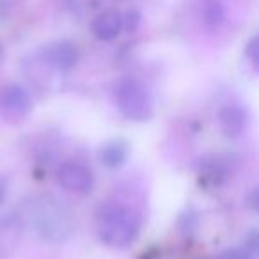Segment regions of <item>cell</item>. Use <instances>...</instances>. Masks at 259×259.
I'll use <instances>...</instances> for the list:
<instances>
[{
	"instance_id": "obj_1",
	"label": "cell",
	"mask_w": 259,
	"mask_h": 259,
	"mask_svg": "<svg viewBox=\"0 0 259 259\" xmlns=\"http://www.w3.org/2000/svg\"><path fill=\"white\" fill-rule=\"evenodd\" d=\"M25 229L29 227L34 236L47 243H61L75 231V217L71 209L50 194L27 197L18 213Z\"/></svg>"
},
{
	"instance_id": "obj_2",
	"label": "cell",
	"mask_w": 259,
	"mask_h": 259,
	"mask_svg": "<svg viewBox=\"0 0 259 259\" xmlns=\"http://www.w3.org/2000/svg\"><path fill=\"white\" fill-rule=\"evenodd\" d=\"M141 231V219L128 206L117 202L101 204L96 211V233L105 245L126 248L134 243Z\"/></svg>"
},
{
	"instance_id": "obj_3",
	"label": "cell",
	"mask_w": 259,
	"mask_h": 259,
	"mask_svg": "<svg viewBox=\"0 0 259 259\" xmlns=\"http://www.w3.org/2000/svg\"><path fill=\"white\" fill-rule=\"evenodd\" d=\"M114 98L119 112L130 121H148L155 114V101L151 93L141 80L134 76H124L115 83Z\"/></svg>"
},
{
	"instance_id": "obj_4",
	"label": "cell",
	"mask_w": 259,
	"mask_h": 259,
	"mask_svg": "<svg viewBox=\"0 0 259 259\" xmlns=\"http://www.w3.org/2000/svg\"><path fill=\"white\" fill-rule=\"evenodd\" d=\"M57 183L61 185L64 190L73 192V194L85 195L93 190L94 187V176L93 170L82 162L76 160H66L57 167Z\"/></svg>"
},
{
	"instance_id": "obj_5",
	"label": "cell",
	"mask_w": 259,
	"mask_h": 259,
	"mask_svg": "<svg viewBox=\"0 0 259 259\" xmlns=\"http://www.w3.org/2000/svg\"><path fill=\"white\" fill-rule=\"evenodd\" d=\"M25 234V226L18 213L0 217V259H9L18 250Z\"/></svg>"
},
{
	"instance_id": "obj_6",
	"label": "cell",
	"mask_w": 259,
	"mask_h": 259,
	"mask_svg": "<svg viewBox=\"0 0 259 259\" xmlns=\"http://www.w3.org/2000/svg\"><path fill=\"white\" fill-rule=\"evenodd\" d=\"M43 61L57 71H69L78 62V48L71 41H55L43 50Z\"/></svg>"
},
{
	"instance_id": "obj_7",
	"label": "cell",
	"mask_w": 259,
	"mask_h": 259,
	"mask_svg": "<svg viewBox=\"0 0 259 259\" xmlns=\"http://www.w3.org/2000/svg\"><path fill=\"white\" fill-rule=\"evenodd\" d=\"M32 96L25 87L18 85V83H11L6 85L0 91V107L4 108L8 114L11 115H27L32 110Z\"/></svg>"
},
{
	"instance_id": "obj_8",
	"label": "cell",
	"mask_w": 259,
	"mask_h": 259,
	"mask_svg": "<svg viewBox=\"0 0 259 259\" xmlns=\"http://www.w3.org/2000/svg\"><path fill=\"white\" fill-rule=\"evenodd\" d=\"M219 122L226 137H240L247 126V114L238 105H226L219 112Z\"/></svg>"
},
{
	"instance_id": "obj_9",
	"label": "cell",
	"mask_w": 259,
	"mask_h": 259,
	"mask_svg": "<svg viewBox=\"0 0 259 259\" xmlns=\"http://www.w3.org/2000/svg\"><path fill=\"white\" fill-rule=\"evenodd\" d=\"M91 29L100 41H112L122 32V16L115 11H105L93 20Z\"/></svg>"
},
{
	"instance_id": "obj_10",
	"label": "cell",
	"mask_w": 259,
	"mask_h": 259,
	"mask_svg": "<svg viewBox=\"0 0 259 259\" xmlns=\"http://www.w3.org/2000/svg\"><path fill=\"white\" fill-rule=\"evenodd\" d=\"M128 144L124 141H108L98 149V160L107 169H119L128 160Z\"/></svg>"
},
{
	"instance_id": "obj_11",
	"label": "cell",
	"mask_w": 259,
	"mask_h": 259,
	"mask_svg": "<svg viewBox=\"0 0 259 259\" xmlns=\"http://www.w3.org/2000/svg\"><path fill=\"white\" fill-rule=\"evenodd\" d=\"M202 22L208 29H219L224 22V8L219 0H204L201 9Z\"/></svg>"
},
{
	"instance_id": "obj_12",
	"label": "cell",
	"mask_w": 259,
	"mask_h": 259,
	"mask_svg": "<svg viewBox=\"0 0 259 259\" xmlns=\"http://www.w3.org/2000/svg\"><path fill=\"white\" fill-rule=\"evenodd\" d=\"M201 176H204L206 180H211L213 183H219L220 178L226 176V170H224L222 163L219 160H213V162H202L201 163Z\"/></svg>"
},
{
	"instance_id": "obj_13",
	"label": "cell",
	"mask_w": 259,
	"mask_h": 259,
	"mask_svg": "<svg viewBox=\"0 0 259 259\" xmlns=\"http://www.w3.org/2000/svg\"><path fill=\"white\" fill-rule=\"evenodd\" d=\"M245 55H247V59L250 61V64L254 66V68H257L259 66V39H257V36L250 37V41H248L247 47H245Z\"/></svg>"
},
{
	"instance_id": "obj_14",
	"label": "cell",
	"mask_w": 259,
	"mask_h": 259,
	"mask_svg": "<svg viewBox=\"0 0 259 259\" xmlns=\"http://www.w3.org/2000/svg\"><path fill=\"white\" fill-rule=\"evenodd\" d=\"M220 259H254V255L243 247H236V248H227L222 252Z\"/></svg>"
},
{
	"instance_id": "obj_15",
	"label": "cell",
	"mask_w": 259,
	"mask_h": 259,
	"mask_svg": "<svg viewBox=\"0 0 259 259\" xmlns=\"http://www.w3.org/2000/svg\"><path fill=\"white\" fill-rule=\"evenodd\" d=\"M139 20H141V16H139L137 11H128V15L122 18V30H135L139 25Z\"/></svg>"
},
{
	"instance_id": "obj_16",
	"label": "cell",
	"mask_w": 259,
	"mask_h": 259,
	"mask_svg": "<svg viewBox=\"0 0 259 259\" xmlns=\"http://www.w3.org/2000/svg\"><path fill=\"white\" fill-rule=\"evenodd\" d=\"M257 245H259L257 243V233H255V231H250L248 236L245 238V247L243 248H247V250L254 255V252L257 250Z\"/></svg>"
},
{
	"instance_id": "obj_17",
	"label": "cell",
	"mask_w": 259,
	"mask_h": 259,
	"mask_svg": "<svg viewBox=\"0 0 259 259\" xmlns=\"http://www.w3.org/2000/svg\"><path fill=\"white\" fill-rule=\"evenodd\" d=\"M16 4V0H0V11H9L13 6Z\"/></svg>"
},
{
	"instance_id": "obj_18",
	"label": "cell",
	"mask_w": 259,
	"mask_h": 259,
	"mask_svg": "<svg viewBox=\"0 0 259 259\" xmlns=\"http://www.w3.org/2000/svg\"><path fill=\"white\" fill-rule=\"evenodd\" d=\"M6 192H8V187H6V181L0 180V202L6 199Z\"/></svg>"
},
{
	"instance_id": "obj_19",
	"label": "cell",
	"mask_w": 259,
	"mask_h": 259,
	"mask_svg": "<svg viewBox=\"0 0 259 259\" xmlns=\"http://www.w3.org/2000/svg\"><path fill=\"white\" fill-rule=\"evenodd\" d=\"M2 57H4V47L0 45V61H2Z\"/></svg>"
}]
</instances>
